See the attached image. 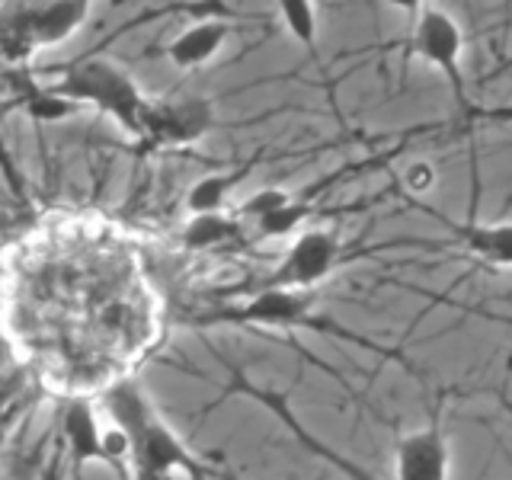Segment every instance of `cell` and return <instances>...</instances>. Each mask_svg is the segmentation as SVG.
<instances>
[{
  "label": "cell",
  "instance_id": "cell-4",
  "mask_svg": "<svg viewBox=\"0 0 512 480\" xmlns=\"http://www.w3.org/2000/svg\"><path fill=\"white\" fill-rule=\"evenodd\" d=\"M410 48H413V55L426 61L432 71L442 74V80L455 93L458 109L468 116L471 93H468V77H464V29H461V23L448 10L429 4L413 20Z\"/></svg>",
  "mask_w": 512,
  "mask_h": 480
},
{
  "label": "cell",
  "instance_id": "cell-5",
  "mask_svg": "<svg viewBox=\"0 0 512 480\" xmlns=\"http://www.w3.org/2000/svg\"><path fill=\"white\" fill-rule=\"evenodd\" d=\"M231 394H240V397H250L253 404H260L272 420H276L288 436H292L304 452H311L314 458L327 461L333 471H340L346 480H378L372 471L365 468V464H359L356 458H349L343 452H336L333 445H327L320 436H314V432L301 423V416L295 413L292 400H288V394L282 388H272V384H260V381H250L244 372H237V368H231V381L228 388H224V397Z\"/></svg>",
  "mask_w": 512,
  "mask_h": 480
},
{
  "label": "cell",
  "instance_id": "cell-14",
  "mask_svg": "<svg viewBox=\"0 0 512 480\" xmlns=\"http://www.w3.org/2000/svg\"><path fill=\"white\" fill-rule=\"evenodd\" d=\"M244 231V221L237 215L228 212H205V215H189V221L183 224V234H180V244L186 250H218V247H228L231 240L240 237Z\"/></svg>",
  "mask_w": 512,
  "mask_h": 480
},
{
  "label": "cell",
  "instance_id": "cell-6",
  "mask_svg": "<svg viewBox=\"0 0 512 480\" xmlns=\"http://www.w3.org/2000/svg\"><path fill=\"white\" fill-rule=\"evenodd\" d=\"M349 256H356V250H349L340 234H333L330 228H304L288 244L276 269L260 279L256 288H317Z\"/></svg>",
  "mask_w": 512,
  "mask_h": 480
},
{
  "label": "cell",
  "instance_id": "cell-19",
  "mask_svg": "<svg viewBox=\"0 0 512 480\" xmlns=\"http://www.w3.org/2000/svg\"><path fill=\"white\" fill-rule=\"evenodd\" d=\"M509 68H512V52L506 55V61H503V64H500V68H496V71H493L490 77H500V74H503V71H509Z\"/></svg>",
  "mask_w": 512,
  "mask_h": 480
},
{
  "label": "cell",
  "instance_id": "cell-15",
  "mask_svg": "<svg viewBox=\"0 0 512 480\" xmlns=\"http://www.w3.org/2000/svg\"><path fill=\"white\" fill-rule=\"evenodd\" d=\"M279 20L304 52H317V0H276Z\"/></svg>",
  "mask_w": 512,
  "mask_h": 480
},
{
  "label": "cell",
  "instance_id": "cell-16",
  "mask_svg": "<svg viewBox=\"0 0 512 480\" xmlns=\"http://www.w3.org/2000/svg\"><path fill=\"white\" fill-rule=\"evenodd\" d=\"M288 199H292V192H288V189H282V186H263V189H256L253 196H247L244 202H240L234 215H237L240 221L256 224L263 215L276 212L279 205H285Z\"/></svg>",
  "mask_w": 512,
  "mask_h": 480
},
{
  "label": "cell",
  "instance_id": "cell-18",
  "mask_svg": "<svg viewBox=\"0 0 512 480\" xmlns=\"http://www.w3.org/2000/svg\"><path fill=\"white\" fill-rule=\"evenodd\" d=\"M388 7H394V10H400V13H407L410 20H416L420 16V10H426L432 0H384Z\"/></svg>",
  "mask_w": 512,
  "mask_h": 480
},
{
  "label": "cell",
  "instance_id": "cell-9",
  "mask_svg": "<svg viewBox=\"0 0 512 480\" xmlns=\"http://www.w3.org/2000/svg\"><path fill=\"white\" fill-rule=\"evenodd\" d=\"M413 205L426 212L432 221H439L442 228L458 240V247L474 256L480 263H490V266H506L512 269V221H500V224H487V221H458L452 215H442L436 208H429L423 202Z\"/></svg>",
  "mask_w": 512,
  "mask_h": 480
},
{
  "label": "cell",
  "instance_id": "cell-20",
  "mask_svg": "<svg viewBox=\"0 0 512 480\" xmlns=\"http://www.w3.org/2000/svg\"><path fill=\"white\" fill-rule=\"evenodd\" d=\"M493 320H506V324H512V320H509V317H493Z\"/></svg>",
  "mask_w": 512,
  "mask_h": 480
},
{
  "label": "cell",
  "instance_id": "cell-3",
  "mask_svg": "<svg viewBox=\"0 0 512 480\" xmlns=\"http://www.w3.org/2000/svg\"><path fill=\"white\" fill-rule=\"evenodd\" d=\"M48 87L77 106H90L96 112H103V116L116 122L128 138H135V141L141 138L151 100L141 93L135 77L128 74L122 64L109 58L74 61L71 68H64L58 80H52Z\"/></svg>",
  "mask_w": 512,
  "mask_h": 480
},
{
  "label": "cell",
  "instance_id": "cell-8",
  "mask_svg": "<svg viewBox=\"0 0 512 480\" xmlns=\"http://www.w3.org/2000/svg\"><path fill=\"white\" fill-rule=\"evenodd\" d=\"M397 480H448L452 471V452H448V436L439 420L423 429H413L397 439L394 448Z\"/></svg>",
  "mask_w": 512,
  "mask_h": 480
},
{
  "label": "cell",
  "instance_id": "cell-7",
  "mask_svg": "<svg viewBox=\"0 0 512 480\" xmlns=\"http://www.w3.org/2000/svg\"><path fill=\"white\" fill-rule=\"evenodd\" d=\"M215 125V106L202 96L186 100H151L144 116L141 138L135 141L141 151H176L192 148Z\"/></svg>",
  "mask_w": 512,
  "mask_h": 480
},
{
  "label": "cell",
  "instance_id": "cell-2",
  "mask_svg": "<svg viewBox=\"0 0 512 480\" xmlns=\"http://www.w3.org/2000/svg\"><path fill=\"white\" fill-rule=\"evenodd\" d=\"M196 324L199 327L228 324V327H256V330H314L327 336H343V340L365 346L372 352H384L378 343L349 333L343 324H336V320L320 317L314 288H253L247 301L208 311L196 317Z\"/></svg>",
  "mask_w": 512,
  "mask_h": 480
},
{
  "label": "cell",
  "instance_id": "cell-13",
  "mask_svg": "<svg viewBox=\"0 0 512 480\" xmlns=\"http://www.w3.org/2000/svg\"><path fill=\"white\" fill-rule=\"evenodd\" d=\"M253 170L250 164H240L234 170H221V173H208L202 180H196L186 192V212L189 215H205V212H228V199L231 192L244 183V176Z\"/></svg>",
  "mask_w": 512,
  "mask_h": 480
},
{
  "label": "cell",
  "instance_id": "cell-10",
  "mask_svg": "<svg viewBox=\"0 0 512 480\" xmlns=\"http://www.w3.org/2000/svg\"><path fill=\"white\" fill-rule=\"evenodd\" d=\"M61 436L68 445L71 458V474L74 480L84 477L87 464H109V448H106V429L100 426L93 404L84 397L71 400L61 413Z\"/></svg>",
  "mask_w": 512,
  "mask_h": 480
},
{
  "label": "cell",
  "instance_id": "cell-17",
  "mask_svg": "<svg viewBox=\"0 0 512 480\" xmlns=\"http://www.w3.org/2000/svg\"><path fill=\"white\" fill-rule=\"evenodd\" d=\"M432 183H436V173H432L429 164H416V167H410V173H407V186H410L413 192L432 189Z\"/></svg>",
  "mask_w": 512,
  "mask_h": 480
},
{
  "label": "cell",
  "instance_id": "cell-11",
  "mask_svg": "<svg viewBox=\"0 0 512 480\" xmlns=\"http://www.w3.org/2000/svg\"><path fill=\"white\" fill-rule=\"evenodd\" d=\"M234 36V26L228 20H199L186 26L183 32H176L167 45V61L176 71H199L208 61H215L221 55V48L228 45V39Z\"/></svg>",
  "mask_w": 512,
  "mask_h": 480
},
{
  "label": "cell",
  "instance_id": "cell-1",
  "mask_svg": "<svg viewBox=\"0 0 512 480\" xmlns=\"http://www.w3.org/2000/svg\"><path fill=\"white\" fill-rule=\"evenodd\" d=\"M103 407L112 416V423L122 426L132 445V471L135 480H164L186 474L192 480L218 477L212 468H205V461H199L189 452L186 442L160 420V413L154 410L151 397L141 391L138 381H119L103 394Z\"/></svg>",
  "mask_w": 512,
  "mask_h": 480
},
{
  "label": "cell",
  "instance_id": "cell-12",
  "mask_svg": "<svg viewBox=\"0 0 512 480\" xmlns=\"http://www.w3.org/2000/svg\"><path fill=\"white\" fill-rule=\"evenodd\" d=\"M93 10V0H48L45 10L36 20V48H55L64 45L74 32L87 23Z\"/></svg>",
  "mask_w": 512,
  "mask_h": 480
}]
</instances>
